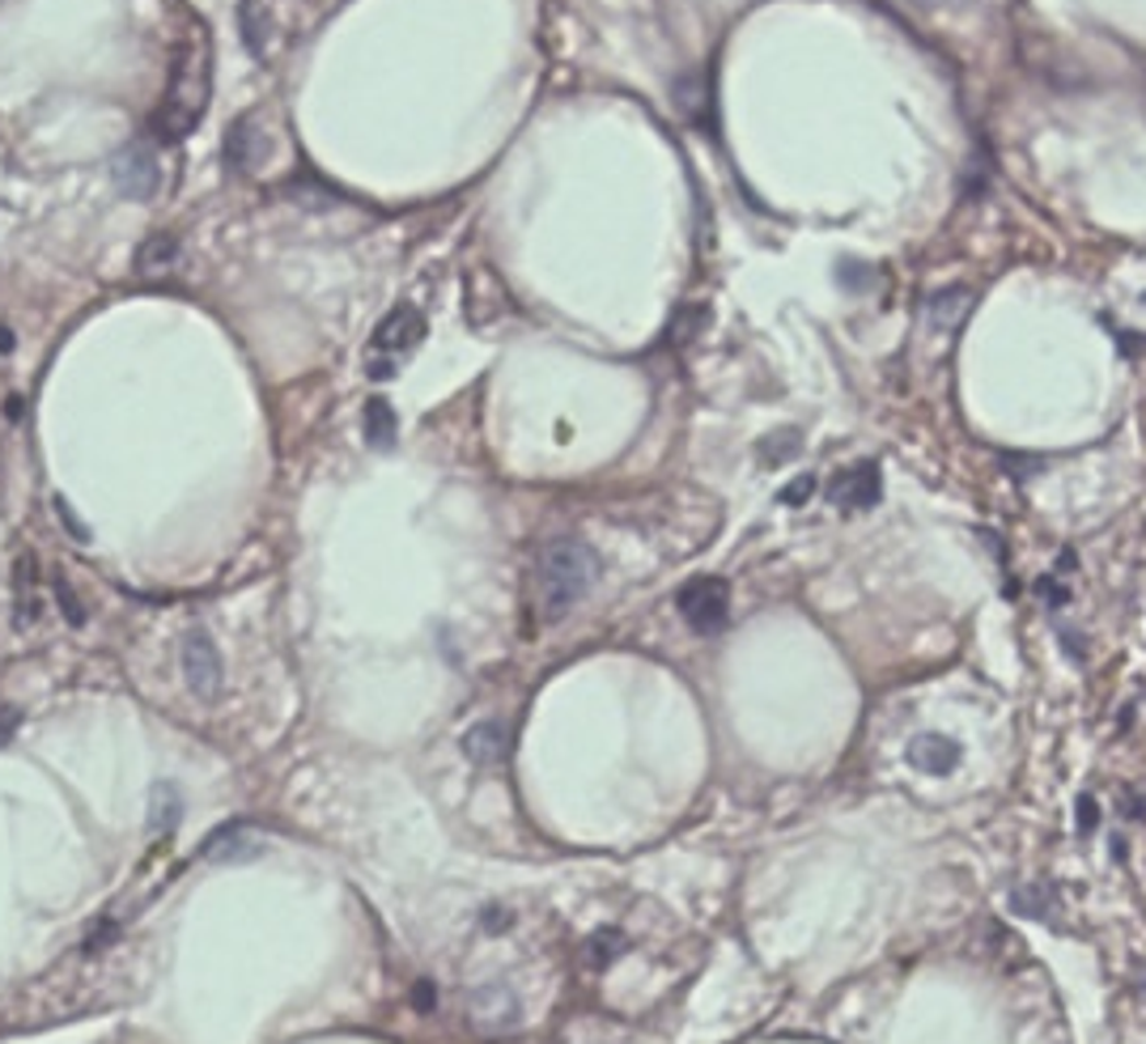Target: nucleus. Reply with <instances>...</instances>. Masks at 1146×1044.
<instances>
[{"label":"nucleus","instance_id":"obj_1","mask_svg":"<svg viewBox=\"0 0 1146 1044\" xmlns=\"http://www.w3.org/2000/svg\"><path fill=\"white\" fill-rule=\"evenodd\" d=\"M599 578V557L582 540H553L535 565V594L544 620H565Z\"/></svg>","mask_w":1146,"mask_h":1044},{"label":"nucleus","instance_id":"obj_6","mask_svg":"<svg viewBox=\"0 0 1146 1044\" xmlns=\"http://www.w3.org/2000/svg\"><path fill=\"white\" fill-rule=\"evenodd\" d=\"M467 1019H472L476 1028H485V1032L514 1028V1023H519V998H514V989H506L501 981L481 985V989L467 998Z\"/></svg>","mask_w":1146,"mask_h":1044},{"label":"nucleus","instance_id":"obj_24","mask_svg":"<svg viewBox=\"0 0 1146 1044\" xmlns=\"http://www.w3.org/2000/svg\"><path fill=\"white\" fill-rule=\"evenodd\" d=\"M481 926H485L488 935H497V930H506V926H510V913H501V908H485Z\"/></svg>","mask_w":1146,"mask_h":1044},{"label":"nucleus","instance_id":"obj_25","mask_svg":"<svg viewBox=\"0 0 1146 1044\" xmlns=\"http://www.w3.org/2000/svg\"><path fill=\"white\" fill-rule=\"evenodd\" d=\"M9 345H13V340H9V332H4V327H0V348H9Z\"/></svg>","mask_w":1146,"mask_h":1044},{"label":"nucleus","instance_id":"obj_11","mask_svg":"<svg viewBox=\"0 0 1146 1044\" xmlns=\"http://www.w3.org/2000/svg\"><path fill=\"white\" fill-rule=\"evenodd\" d=\"M225 149H230V162L246 174V171H255L259 158L268 153V140H264V132H259L255 119H239V124L230 128V137H225Z\"/></svg>","mask_w":1146,"mask_h":1044},{"label":"nucleus","instance_id":"obj_18","mask_svg":"<svg viewBox=\"0 0 1146 1044\" xmlns=\"http://www.w3.org/2000/svg\"><path fill=\"white\" fill-rule=\"evenodd\" d=\"M264 31H268V13L259 9V0H243V38L255 56L264 51Z\"/></svg>","mask_w":1146,"mask_h":1044},{"label":"nucleus","instance_id":"obj_23","mask_svg":"<svg viewBox=\"0 0 1146 1044\" xmlns=\"http://www.w3.org/2000/svg\"><path fill=\"white\" fill-rule=\"evenodd\" d=\"M56 514H60V522L69 526V535L77 540V544H85V540H90V535H85V526L72 519V510H69V501H65V497H56Z\"/></svg>","mask_w":1146,"mask_h":1044},{"label":"nucleus","instance_id":"obj_21","mask_svg":"<svg viewBox=\"0 0 1146 1044\" xmlns=\"http://www.w3.org/2000/svg\"><path fill=\"white\" fill-rule=\"evenodd\" d=\"M413 1007H417L420 1014H429V1010L438 1007V989H433V981H417V989H413Z\"/></svg>","mask_w":1146,"mask_h":1044},{"label":"nucleus","instance_id":"obj_15","mask_svg":"<svg viewBox=\"0 0 1146 1044\" xmlns=\"http://www.w3.org/2000/svg\"><path fill=\"white\" fill-rule=\"evenodd\" d=\"M183 820V799H178V790H174L171 781H158L153 786V794H149V824L162 833H171L174 824Z\"/></svg>","mask_w":1146,"mask_h":1044},{"label":"nucleus","instance_id":"obj_8","mask_svg":"<svg viewBox=\"0 0 1146 1044\" xmlns=\"http://www.w3.org/2000/svg\"><path fill=\"white\" fill-rule=\"evenodd\" d=\"M420 336H425V318H420L417 306H395V311L379 323V332H374V340H370V352H379V357H404L408 348L420 345Z\"/></svg>","mask_w":1146,"mask_h":1044},{"label":"nucleus","instance_id":"obj_12","mask_svg":"<svg viewBox=\"0 0 1146 1044\" xmlns=\"http://www.w3.org/2000/svg\"><path fill=\"white\" fill-rule=\"evenodd\" d=\"M13 594H18V625H35L43 612V594H38V565L35 557H18L13 569Z\"/></svg>","mask_w":1146,"mask_h":1044},{"label":"nucleus","instance_id":"obj_22","mask_svg":"<svg viewBox=\"0 0 1146 1044\" xmlns=\"http://www.w3.org/2000/svg\"><path fill=\"white\" fill-rule=\"evenodd\" d=\"M811 492H815V480H811V476H799L790 488H782V501H786V506H799V501H807Z\"/></svg>","mask_w":1146,"mask_h":1044},{"label":"nucleus","instance_id":"obj_5","mask_svg":"<svg viewBox=\"0 0 1146 1044\" xmlns=\"http://www.w3.org/2000/svg\"><path fill=\"white\" fill-rule=\"evenodd\" d=\"M183 680L200 700H212L221 693V654H217L209 633H200V628L187 633V641H183Z\"/></svg>","mask_w":1146,"mask_h":1044},{"label":"nucleus","instance_id":"obj_4","mask_svg":"<svg viewBox=\"0 0 1146 1044\" xmlns=\"http://www.w3.org/2000/svg\"><path fill=\"white\" fill-rule=\"evenodd\" d=\"M111 178H115L119 196H128V200H149V196L158 192V183H162V171H158L153 149H149L144 140H132V144H124V149L115 153V162H111Z\"/></svg>","mask_w":1146,"mask_h":1044},{"label":"nucleus","instance_id":"obj_3","mask_svg":"<svg viewBox=\"0 0 1146 1044\" xmlns=\"http://www.w3.org/2000/svg\"><path fill=\"white\" fill-rule=\"evenodd\" d=\"M675 607H680V616L688 620L693 633H705V637H709V633H718V628L727 625L730 616L727 582H722V578H693V582L680 587Z\"/></svg>","mask_w":1146,"mask_h":1044},{"label":"nucleus","instance_id":"obj_17","mask_svg":"<svg viewBox=\"0 0 1146 1044\" xmlns=\"http://www.w3.org/2000/svg\"><path fill=\"white\" fill-rule=\"evenodd\" d=\"M1010 905H1015V913H1023V917H1037V921H1049V905H1053V892H1049V888H1041V883H1028V888H1019V892L1010 896Z\"/></svg>","mask_w":1146,"mask_h":1044},{"label":"nucleus","instance_id":"obj_14","mask_svg":"<svg viewBox=\"0 0 1146 1044\" xmlns=\"http://www.w3.org/2000/svg\"><path fill=\"white\" fill-rule=\"evenodd\" d=\"M174 255H178V239H171V234H153V239H144L137 251V272L140 277H153V272H166L174 264Z\"/></svg>","mask_w":1146,"mask_h":1044},{"label":"nucleus","instance_id":"obj_2","mask_svg":"<svg viewBox=\"0 0 1146 1044\" xmlns=\"http://www.w3.org/2000/svg\"><path fill=\"white\" fill-rule=\"evenodd\" d=\"M209 106V56L205 51H187L174 69L171 94L162 106V137H187L196 128V119Z\"/></svg>","mask_w":1146,"mask_h":1044},{"label":"nucleus","instance_id":"obj_16","mask_svg":"<svg viewBox=\"0 0 1146 1044\" xmlns=\"http://www.w3.org/2000/svg\"><path fill=\"white\" fill-rule=\"evenodd\" d=\"M366 442L379 446V451H386L395 442V413H391V404L382 395H374L366 404Z\"/></svg>","mask_w":1146,"mask_h":1044},{"label":"nucleus","instance_id":"obj_10","mask_svg":"<svg viewBox=\"0 0 1146 1044\" xmlns=\"http://www.w3.org/2000/svg\"><path fill=\"white\" fill-rule=\"evenodd\" d=\"M833 501L836 506H849V510H870L879 501V467L875 463H858L854 472H845L833 485Z\"/></svg>","mask_w":1146,"mask_h":1044},{"label":"nucleus","instance_id":"obj_7","mask_svg":"<svg viewBox=\"0 0 1146 1044\" xmlns=\"http://www.w3.org/2000/svg\"><path fill=\"white\" fill-rule=\"evenodd\" d=\"M259 854H264V836L255 833L251 824H243V820L212 828L205 836V845H200V858H209V862H251Z\"/></svg>","mask_w":1146,"mask_h":1044},{"label":"nucleus","instance_id":"obj_9","mask_svg":"<svg viewBox=\"0 0 1146 1044\" xmlns=\"http://www.w3.org/2000/svg\"><path fill=\"white\" fill-rule=\"evenodd\" d=\"M908 765L917 768V773H930V777H942V773H951V768L960 765V743L956 739H947V734H935V731H926V734H917L913 743H908Z\"/></svg>","mask_w":1146,"mask_h":1044},{"label":"nucleus","instance_id":"obj_19","mask_svg":"<svg viewBox=\"0 0 1146 1044\" xmlns=\"http://www.w3.org/2000/svg\"><path fill=\"white\" fill-rule=\"evenodd\" d=\"M56 599H60V607L69 612V625H85V607L77 603V594H72V587L65 578H56Z\"/></svg>","mask_w":1146,"mask_h":1044},{"label":"nucleus","instance_id":"obj_20","mask_svg":"<svg viewBox=\"0 0 1146 1044\" xmlns=\"http://www.w3.org/2000/svg\"><path fill=\"white\" fill-rule=\"evenodd\" d=\"M1075 811H1078V833H1083V836L1096 833V824H1100V807H1096V799H1091V794H1083Z\"/></svg>","mask_w":1146,"mask_h":1044},{"label":"nucleus","instance_id":"obj_13","mask_svg":"<svg viewBox=\"0 0 1146 1044\" xmlns=\"http://www.w3.org/2000/svg\"><path fill=\"white\" fill-rule=\"evenodd\" d=\"M463 756L481 768L501 765V756H506V734H501V727H497V722H476L472 731L463 734Z\"/></svg>","mask_w":1146,"mask_h":1044}]
</instances>
